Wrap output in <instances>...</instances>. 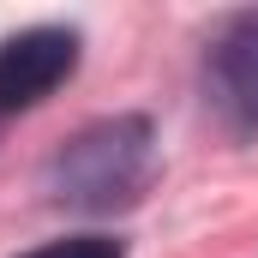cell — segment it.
I'll list each match as a JSON object with an SVG mask.
<instances>
[{"label": "cell", "mask_w": 258, "mask_h": 258, "mask_svg": "<svg viewBox=\"0 0 258 258\" xmlns=\"http://www.w3.org/2000/svg\"><path fill=\"white\" fill-rule=\"evenodd\" d=\"M204 90L234 132L258 138V6L234 12L204 54Z\"/></svg>", "instance_id": "6da1fadb"}, {"label": "cell", "mask_w": 258, "mask_h": 258, "mask_svg": "<svg viewBox=\"0 0 258 258\" xmlns=\"http://www.w3.org/2000/svg\"><path fill=\"white\" fill-rule=\"evenodd\" d=\"M144 168V120H114V126L84 132L78 144H66L54 174L66 180L72 198H120Z\"/></svg>", "instance_id": "7a4b0ae2"}, {"label": "cell", "mask_w": 258, "mask_h": 258, "mask_svg": "<svg viewBox=\"0 0 258 258\" xmlns=\"http://www.w3.org/2000/svg\"><path fill=\"white\" fill-rule=\"evenodd\" d=\"M78 66V36L60 24H36L0 42V114L6 108H30L42 96H54Z\"/></svg>", "instance_id": "3957f363"}, {"label": "cell", "mask_w": 258, "mask_h": 258, "mask_svg": "<svg viewBox=\"0 0 258 258\" xmlns=\"http://www.w3.org/2000/svg\"><path fill=\"white\" fill-rule=\"evenodd\" d=\"M24 258H126L120 240H102V234H78V240H54L42 252H24Z\"/></svg>", "instance_id": "277c9868"}]
</instances>
